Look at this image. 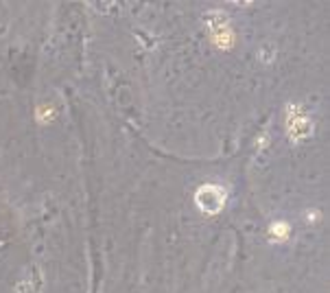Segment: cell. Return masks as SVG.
Listing matches in <instances>:
<instances>
[{"label": "cell", "instance_id": "cell-1", "mask_svg": "<svg viewBox=\"0 0 330 293\" xmlns=\"http://www.w3.org/2000/svg\"><path fill=\"white\" fill-rule=\"evenodd\" d=\"M225 203V191L221 186H214V184H206L197 191V206H199L203 212H219Z\"/></svg>", "mask_w": 330, "mask_h": 293}, {"label": "cell", "instance_id": "cell-2", "mask_svg": "<svg viewBox=\"0 0 330 293\" xmlns=\"http://www.w3.org/2000/svg\"><path fill=\"white\" fill-rule=\"evenodd\" d=\"M311 131H313V125H311L309 116L298 107H291L289 109V136L293 140H304L306 136H311Z\"/></svg>", "mask_w": 330, "mask_h": 293}, {"label": "cell", "instance_id": "cell-3", "mask_svg": "<svg viewBox=\"0 0 330 293\" xmlns=\"http://www.w3.org/2000/svg\"><path fill=\"white\" fill-rule=\"evenodd\" d=\"M210 18H214V20H208V24H210V29H212V40L217 42L219 46L228 48L230 44H232V31H230L225 15H221V13H212Z\"/></svg>", "mask_w": 330, "mask_h": 293}]
</instances>
